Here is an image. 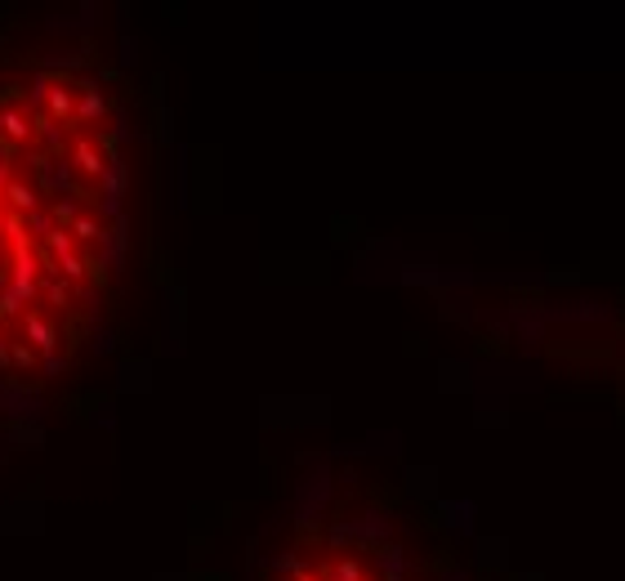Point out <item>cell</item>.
Listing matches in <instances>:
<instances>
[{
	"label": "cell",
	"instance_id": "6da1fadb",
	"mask_svg": "<svg viewBox=\"0 0 625 581\" xmlns=\"http://www.w3.org/2000/svg\"><path fill=\"white\" fill-rule=\"evenodd\" d=\"M27 331H31V340H36L41 349L49 344V327H45V322H36V318H31V322H27Z\"/></svg>",
	"mask_w": 625,
	"mask_h": 581
}]
</instances>
